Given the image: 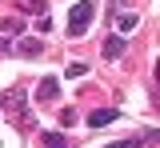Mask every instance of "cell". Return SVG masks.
<instances>
[{"label": "cell", "mask_w": 160, "mask_h": 148, "mask_svg": "<svg viewBox=\"0 0 160 148\" xmlns=\"http://www.w3.org/2000/svg\"><path fill=\"white\" fill-rule=\"evenodd\" d=\"M92 16H96V4H92V0L72 4V12H68V36H84L88 24H92Z\"/></svg>", "instance_id": "cell-1"}, {"label": "cell", "mask_w": 160, "mask_h": 148, "mask_svg": "<svg viewBox=\"0 0 160 148\" xmlns=\"http://www.w3.org/2000/svg\"><path fill=\"white\" fill-rule=\"evenodd\" d=\"M0 108H4V112H12V116H16L20 124L28 128H36V120H28V116H24V92H20V88H12V92H4V100H0Z\"/></svg>", "instance_id": "cell-2"}, {"label": "cell", "mask_w": 160, "mask_h": 148, "mask_svg": "<svg viewBox=\"0 0 160 148\" xmlns=\"http://www.w3.org/2000/svg\"><path fill=\"white\" fill-rule=\"evenodd\" d=\"M112 120H120L116 108H96V112L88 116V124H92V128H104V124H112Z\"/></svg>", "instance_id": "cell-3"}, {"label": "cell", "mask_w": 160, "mask_h": 148, "mask_svg": "<svg viewBox=\"0 0 160 148\" xmlns=\"http://www.w3.org/2000/svg\"><path fill=\"white\" fill-rule=\"evenodd\" d=\"M56 92H60V80L56 76H44L40 88H36V100H56Z\"/></svg>", "instance_id": "cell-4"}, {"label": "cell", "mask_w": 160, "mask_h": 148, "mask_svg": "<svg viewBox=\"0 0 160 148\" xmlns=\"http://www.w3.org/2000/svg\"><path fill=\"white\" fill-rule=\"evenodd\" d=\"M124 44H128L124 36H108V40H104V56H108V60H116L120 52H124Z\"/></svg>", "instance_id": "cell-5"}, {"label": "cell", "mask_w": 160, "mask_h": 148, "mask_svg": "<svg viewBox=\"0 0 160 148\" xmlns=\"http://www.w3.org/2000/svg\"><path fill=\"white\" fill-rule=\"evenodd\" d=\"M132 28H136V16H132V12H124V16L116 20V36H124V40H128V32H132Z\"/></svg>", "instance_id": "cell-6"}, {"label": "cell", "mask_w": 160, "mask_h": 148, "mask_svg": "<svg viewBox=\"0 0 160 148\" xmlns=\"http://www.w3.org/2000/svg\"><path fill=\"white\" fill-rule=\"evenodd\" d=\"M16 48H20V56H40V48H44V44H40V40H32V36H24Z\"/></svg>", "instance_id": "cell-7"}, {"label": "cell", "mask_w": 160, "mask_h": 148, "mask_svg": "<svg viewBox=\"0 0 160 148\" xmlns=\"http://www.w3.org/2000/svg\"><path fill=\"white\" fill-rule=\"evenodd\" d=\"M0 32H8V36H20V32H24V24H20L16 16H4V20H0Z\"/></svg>", "instance_id": "cell-8"}, {"label": "cell", "mask_w": 160, "mask_h": 148, "mask_svg": "<svg viewBox=\"0 0 160 148\" xmlns=\"http://www.w3.org/2000/svg\"><path fill=\"white\" fill-rule=\"evenodd\" d=\"M44 148H68V144H64L60 132H44Z\"/></svg>", "instance_id": "cell-9"}, {"label": "cell", "mask_w": 160, "mask_h": 148, "mask_svg": "<svg viewBox=\"0 0 160 148\" xmlns=\"http://www.w3.org/2000/svg\"><path fill=\"white\" fill-rule=\"evenodd\" d=\"M20 8H24V12H36V16H44V0H20Z\"/></svg>", "instance_id": "cell-10"}, {"label": "cell", "mask_w": 160, "mask_h": 148, "mask_svg": "<svg viewBox=\"0 0 160 148\" xmlns=\"http://www.w3.org/2000/svg\"><path fill=\"white\" fill-rule=\"evenodd\" d=\"M84 72H88V64H68V68H64V76H72V80H80Z\"/></svg>", "instance_id": "cell-11"}, {"label": "cell", "mask_w": 160, "mask_h": 148, "mask_svg": "<svg viewBox=\"0 0 160 148\" xmlns=\"http://www.w3.org/2000/svg\"><path fill=\"white\" fill-rule=\"evenodd\" d=\"M108 148H140V140H116V144H108Z\"/></svg>", "instance_id": "cell-12"}, {"label": "cell", "mask_w": 160, "mask_h": 148, "mask_svg": "<svg viewBox=\"0 0 160 148\" xmlns=\"http://www.w3.org/2000/svg\"><path fill=\"white\" fill-rule=\"evenodd\" d=\"M4 52H8V40H4V36H0V56H4Z\"/></svg>", "instance_id": "cell-13"}]
</instances>
